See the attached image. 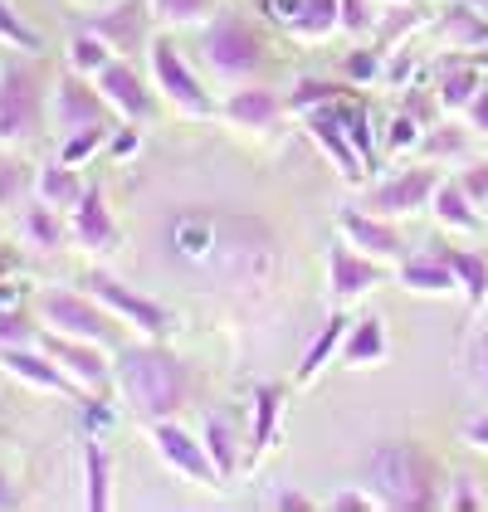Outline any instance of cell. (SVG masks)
I'll return each instance as SVG.
<instances>
[{"label": "cell", "instance_id": "obj_1", "mask_svg": "<svg viewBox=\"0 0 488 512\" xmlns=\"http://www.w3.org/2000/svg\"><path fill=\"white\" fill-rule=\"evenodd\" d=\"M118 386L127 395V405L142 410L147 420H171L191 395V371L162 342H142V347L118 352Z\"/></svg>", "mask_w": 488, "mask_h": 512}, {"label": "cell", "instance_id": "obj_2", "mask_svg": "<svg viewBox=\"0 0 488 512\" xmlns=\"http://www.w3.org/2000/svg\"><path fill=\"white\" fill-rule=\"evenodd\" d=\"M366 473H371L376 498L396 512H430L445 503V498H440V469H435V459H430L420 444H410V439L376 444Z\"/></svg>", "mask_w": 488, "mask_h": 512}, {"label": "cell", "instance_id": "obj_3", "mask_svg": "<svg viewBox=\"0 0 488 512\" xmlns=\"http://www.w3.org/2000/svg\"><path fill=\"white\" fill-rule=\"evenodd\" d=\"M44 88H49L44 64H10L0 74V142H20L40 132Z\"/></svg>", "mask_w": 488, "mask_h": 512}, {"label": "cell", "instance_id": "obj_4", "mask_svg": "<svg viewBox=\"0 0 488 512\" xmlns=\"http://www.w3.org/2000/svg\"><path fill=\"white\" fill-rule=\"evenodd\" d=\"M205 59H210L215 74L244 79L264 64V40L244 15H215V25L205 30Z\"/></svg>", "mask_w": 488, "mask_h": 512}, {"label": "cell", "instance_id": "obj_5", "mask_svg": "<svg viewBox=\"0 0 488 512\" xmlns=\"http://www.w3.org/2000/svg\"><path fill=\"white\" fill-rule=\"evenodd\" d=\"M147 64H152L157 88H162L181 113H191V118H210V98H205V88L196 83V74L186 69V59H181V49H176V44L152 40L147 44Z\"/></svg>", "mask_w": 488, "mask_h": 512}, {"label": "cell", "instance_id": "obj_6", "mask_svg": "<svg viewBox=\"0 0 488 512\" xmlns=\"http://www.w3.org/2000/svg\"><path fill=\"white\" fill-rule=\"evenodd\" d=\"M83 288H88V293H93L103 308H113V313L127 317L132 327H142L147 337H166V332H171V313H166L162 303H152V298L132 293V288H127V283H118L113 274H103V269H88Z\"/></svg>", "mask_w": 488, "mask_h": 512}, {"label": "cell", "instance_id": "obj_7", "mask_svg": "<svg viewBox=\"0 0 488 512\" xmlns=\"http://www.w3.org/2000/svg\"><path fill=\"white\" fill-rule=\"evenodd\" d=\"M40 313H44V322H49L54 332H64V337H83V342H108V337H113L108 313L93 308L79 293H49L40 303Z\"/></svg>", "mask_w": 488, "mask_h": 512}, {"label": "cell", "instance_id": "obj_8", "mask_svg": "<svg viewBox=\"0 0 488 512\" xmlns=\"http://www.w3.org/2000/svg\"><path fill=\"white\" fill-rule=\"evenodd\" d=\"M152 444H157V454H162L176 473H186V478H196V483H220V473H215V464H210L205 439L186 434L176 420H157V425H152Z\"/></svg>", "mask_w": 488, "mask_h": 512}, {"label": "cell", "instance_id": "obj_9", "mask_svg": "<svg viewBox=\"0 0 488 512\" xmlns=\"http://www.w3.org/2000/svg\"><path fill=\"white\" fill-rule=\"evenodd\" d=\"M264 10L274 25H288L303 40H323L342 30V0H264Z\"/></svg>", "mask_w": 488, "mask_h": 512}, {"label": "cell", "instance_id": "obj_10", "mask_svg": "<svg viewBox=\"0 0 488 512\" xmlns=\"http://www.w3.org/2000/svg\"><path fill=\"white\" fill-rule=\"evenodd\" d=\"M98 93L108 98V108H118L127 122H147L157 113V103H152V93H147V83L142 74L127 64V59H113L103 74H98Z\"/></svg>", "mask_w": 488, "mask_h": 512}, {"label": "cell", "instance_id": "obj_11", "mask_svg": "<svg viewBox=\"0 0 488 512\" xmlns=\"http://www.w3.org/2000/svg\"><path fill=\"white\" fill-rule=\"evenodd\" d=\"M83 30H93L98 40H108L118 54H132L147 44V0H122L113 10H98L83 20Z\"/></svg>", "mask_w": 488, "mask_h": 512}, {"label": "cell", "instance_id": "obj_12", "mask_svg": "<svg viewBox=\"0 0 488 512\" xmlns=\"http://www.w3.org/2000/svg\"><path fill=\"white\" fill-rule=\"evenodd\" d=\"M435 171H425V166H415V171H401V176H391L386 186H376L371 200H366V210L371 215H410V210H420L425 200H435Z\"/></svg>", "mask_w": 488, "mask_h": 512}, {"label": "cell", "instance_id": "obj_13", "mask_svg": "<svg viewBox=\"0 0 488 512\" xmlns=\"http://www.w3.org/2000/svg\"><path fill=\"white\" fill-rule=\"evenodd\" d=\"M40 347L49 356H54V361H59V366H64V371H69V376H74V381H79L83 391H103V386H108V361H103V356L93 352V347H88V342H83V337H64V332H44L40 337Z\"/></svg>", "mask_w": 488, "mask_h": 512}, {"label": "cell", "instance_id": "obj_14", "mask_svg": "<svg viewBox=\"0 0 488 512\" xmlns=\"http://www.w3.org/2000/svg\"><path fill=\"white\" fill-rule=\"evenodd\" d=\"M103 118H108V98L98 88H88L79 74H64V79L54 83V122L64 127V137Z\"/></svg>", "mask_w": 488, "mask_h": 512}, {"label": "cell", "instance_id": "obj_15", "mask_svg": "<svg viewBox=\"0 0 488 512\" xmlns=\"http://www.w3.org/2000/svg\"><path fill=\"white\" fill-rule=\"evenodd\" d=\"M308 132H313V142L323 147L327 157L337 161V171H342L347 181H362V176H366V161L357 157V147H352L347 127H342V118H337V103L313 108V113H308Z\"/></svg>", "mask_w": 488, "mask_h": 512}, {"label": "cell", "instance_id": "obj_16", "mask_svg": "<svg viewBox=\"0 0 488 512\" xmlns=\"http://www.w3.org/2000/svg\"><path fill=\"white\" fill-rule=\"evenodd\" d=\"M54 356L44 352H25V347H0V366L10 371V376H20V381H30V386H40V391H54V395H83V386L64 371V366H49Z\"/></svg>", "mask_w": 488, "mask_h": 512}, {"label": "cell", "instance_id": "obj_17", "mask_svg": "<svg viewBox=\"0 0 488 512\" xmlns=\"http://www.w3.org/2000/svg\"><path fill=\"white\" fill-rule=\"evenodd\" d=\"M327 274H332V293H337L342 303L366 293V288H376V283L386 278L371 264V254H357V249H347V244H337V249L327 254Z\"/></svg>", "mask_w": 488, "mask_h": 512}, {"label": "cell", "instance_id": "obj_18", "mask_svg": "<svg viewBox=\"0 0 488 512\" xmlns=\"http://www.w3.org/2000/svg\"><path fill=\"white\" fill-rule=\"evenodd\" d=\"M342 235L352 239L371 259H396L401 254V235L396 225H386V215H362V210H342Z\"/></svg>", "mask_w": 488, "mask_h": 512}, {"label": "cell", "instance_id": "obj_19", "mask_svg": "<svg viewBox=\"0 0 488 512\" xmlns=\"http://www.w3.org/2000/svg\"><path fill=\"white\" fill-rule=\"evenodd\" d=\"M74 239L83 249H113L118 244V225L108 215V200H103V186H88L74 210Z\"/></svg>", "mask_w": 488, "mask_h": 512}, {"label": "cell", "instance_id": "obj_20", "mask_svg": "<svg viewBox=\"0 0 488 512\" xmlns=\"http://www.w3.org/2000/svg\"><path fill=\"white\" fill-rule=\"evenodd\" d=\"M430 254L435 259H445L454 278H459V288H464V298H469V308L479 313L488 303V259L479 249H454V244H430Z\"/></svg>", "mask_w": 488, "mask_h": 512}, {"label": "cell", "instance_id": "obj_21", "mask_svg": "<svg viewBox=\"0 0 488 512\" xmlns=\"http://www.w3.org/2000/svg\"><path fill=\"white\" fill-rule=\"evenodd\" d=\"M288 103L274 93V88H240V93H230V103H225V118L240 122V127H269V122L284 113Z\"/></svg>", "mask_w": 488, "mask_h": 512}, {"label": "cell", "instance_id": "obj_22", "mask_svg": "<svg viewBox=\"0 0 488 512\" xmlns=\"http://www.w3.org/2000/svg\"><path fill=\"white\" fill-rule=\"evenodd\" d=\"M381 356H386V322L381 317L352 322L342 337V366H376Z\"/></svg>", "mask_w": 488, "mask_h": 512}, {"label": "cell", "instance_id": "obj_23", "mask_svg": "<svg viewBox=\"0 0 488 512\" xmlns=\"http://www.w3.org/2000/svg\"><path fill=\"white\" fill-rule=\"evenodd\" d=\"M279 415H284V386H274V381L254 386V430H249V449H254V459L274 444Z\"/></svg>", "mask_w": 488, "mask_h": 512}, {"label": "cell", "instance_id": "obj_24", "mask_svg": "<svg viewBox=\"0 0 488 512\" xmlns=\"http://www.w3.org/2000/svg\"><path fill=\"white\" fill-rule=\"evenodd\" d=\"M347 327H352V322H347L342 313H332L323 322V332L313 337V347H308V352H303V361H298V381H303V386H308V381L323 371L327 361H332V352H342V337H347Z\"/></svg>", "mask_w": 488, "mask_h": 512}, {"label": "cell", "instance_id": "obj_25", "mask_svg": "<svg viewBox=\"0 0 488 512\" xmlns=\"http://www.w3.org/2000/svg\"><path fill=\"white\" fill-rule=\"evenodd\" d=\"M401 283H406V288H415V293H454V288H459L454 269H449L445 259H435L430 249H425L420 259H410L406 269H401Z\"/></svg>", "mask_w": 488, "mask_h": 512}, {"label": "cell", "instance_id": "obj_26", "mask_svg": "<svg viewBox=\"0 0 488 512\" xmlns=\"http://www.w3.org/2000/svg\"><path fill=\"white\" fill-rule=\"evenodd\" d=\"M484 88V74H479V64L469 59V64H449L445 74H440V108H449V113H459V108H469L474 103V93Z\"/></svg>", "mask_w": 488, "mask_h": 512}, {"label": "cell", "instance_id": "obj_27", "mask_svg": "<svg viewBox=\"0 0 488 512\" xmlns=\"http://www.w3.org/2000/svg\"><path fill=\"white\" fill-rule=\"evenodd\" d=\"M83 191H88V186H79V176H74L69 161L40 171V196H44V205H54V210H79Z\"/></svg>", "mask_w": 488, "mask_h": 512}, {"label": "cell", "instance_id": "obj_28", "mask_svg": "<svg viewBox=\"0 0 488 512\" xmlns=\"http://www.w3.org/2000/svg\"><path fill=\"white\" fill-rule=\"evenodd\" d=\"M435 215H440V225H449V230H479V210H474V200L464 196L459 181L435 186Z\"/></svg>", "mask_w": 488, "mask_h": 512}, {"label": "cell", "instance_id": "obj_29", "mask_svg": "<svg viewBox=\"0 0 488 512\" xmlns=\"http://www.w3.org/2000/svg\"><path fill=\"white\" fill-rule=\"evenodd\" d=\"M440 35L459 49H488V20H479L469 5H449V15L440 20Z\"/></svg>", "mask_w": 488, "mask_h": 512}, {"label": "cell", "instance_id": "obj_30", "mask_svg": "<svg viewBox=\"0 0 488 512\" xmlns=\"http://www.w3.org/2000/svg\"><path fill=\"white\" fill-rule=\"evenodd\" d=\"M205 449H210V464L220 473V483L235 478V469H240V449H235V430H230L220 415L205 420Z\"/></svg>", "mask_w": 488, "mask_h": 512}, {"label": "cell", "instance_id": "obj_31", "mask_svg": "<svg viewBox=\"0 0 488 512\" xmlns=\"http://www.w3.org/2000/svg\"><path fill=\"white\" fill-rule=\"evenodd\" d=\"M337 118H342V127H347V137H352L357 157H362L366 171H371V166H376V137H371V113H366V103L337 98Z\"/></svg>", "mask_w": 488, "mask_h": 512}, {"label": "cell", "instance_id": "obj_32", "mask_svg": "<svg viewBox=\"0 0 488 512\" xmlns=\"http://www.w3.org/2000/svg\"><path fill=\"white\" fill-rule=\"evenodd\" d=\"M108 64H113V44L98 40L93 30H79V35L69 40V69H74V74H93V79H98Z\"/></svg>", "mask_w": 488, "mask_h": 512}, {"label": "cell", "instance_id": "obj_33", "mask_svg": "<svg viewBox=\"0 0 488 512\" xmlns=\"http://www.w3.org/2000/svg\"><path fill=\"white\" fill-rule=\"evenodd\" d=\"M108 454H103V444L98 439H88L83 444V483H88V508L93 512H103L113 498H108Z\"/></svg>", "mask_w": 488, "mask_h": 512}, {"label": "cell", "instance_id": "obj_34", "mask_svg": "<svg viewBox=\"0 0 488 512\" xmlns=\"http://www.w3.org/2000/svg\"><path fill=\"white\" fill-rule=\"evenodd\" d=\"M337 98H347V88H342V83H332V79H298L284 103H288V108H298V113H313V108L337 103Z\"/></svg>", "mask_w": 488, "mask_h": 512}, {"label": "cell", "instance_id": "obj_35", "mask_svg": "<svg viewBox=\"0 0 488 512\" xmlns=\"http://www.w3.org/2000/svg\"><path fill=\"white\" fill-rule=\"evenodd\" d=\"M103 147H108V122H88V127H79V132H69V137H64L59 161L79 166V161H88L93 152H103Z\"/></svg>", "mask_w": 488, "mask_h": 512}, {"label": "cell", "instance_id": "obj_36", "mask_svg": "<svg viewBox=\"0 0 488 512\" xmlns=\"http://www.w3.org/2000/svg\"><path fill=\"white\" fill-rule=\"evenodd\" d=\"M25 235L35 239L40 249H64V239H69V230L59 225L54 205H35V210H25Z\"/></svg>", "mask_w": 488, "mask_h": 512}, {"label": "cell", "instance_id": "obj_37", "mask_svg": "<svg viewBox=\"0 0 488 512\" xmlns=\"http://www.w3.org/2000/svg\"><path fill=\"white\" fill-rule=\"evenodd\" d=\"M342 79L347 83H376L381 79V49H352L342 59Z\"/></svg>", "mask_w": 488, "mask_h": 512}, {"label": "cell", "instance_id": "obj_38", "mask_svg": "<svg viewBox=\"0 0 488 512\" xmlns=\"http://www.w3.org/2000/svg\"><path fill=\"white\" fill-rule=\"evenodd\" d=\"M420 147V118L415 113H396L391 127H386V152H410Z\"/></svg>", "mask_w": 488, "mask_h": 512}, {"label": "cell", "instance_id": "obj_39", "mask_svg": "<svg viewBox=\"0 0 488 512\" xmlns=\"http://www.w3.org/2000/svg\"><path fill=\"white\" fill-rule=\"evenodd\" d=\"M0 40H10L15 49H40V35H35V30L5 5V0H0Z\"/></svg>", "mask_w": 488, "mask_h": 512}, {"label": "cell", "instance_id": "obj_40", "mask_svg": "<svg viewBox=\"0 0 488 512\" xmlns=\"http://www.w3.org/2000/svg\"><path fill=\"white\" fill-rule=\"evenodd\" d=\"M210 5L215 0H157V15L171 20V25H191V20H201Z\"/></svg>", "mask_w": 488, "mask_h": 512}, {"label": "cell", "instance_id": "obj_41", "mask_svg": "<svg viewBox=\"0 0 488 512\" xmlns=\"http://www.w3.org/2000/svg\"><path fill=\"white\" fill-rule=\"evenodd\" d=\"M420 147L430 157H454V152H464V132L459 127H440L435 137H420Z\"/></svg>", "mask_w": 488, "mask_h": 512}, {"label": "cell", "instance_id": "obj_42", "mask_svg": "<svg viewBox=\"0 0 488 512\" xmlns=\"http://www.w3.org/2000/svg\"><path fill=\"white\" fill-rule=\"evenodd\" d=\"M459 186H464V196L474 200V205H488V161H474V166L459 176Z\"/></svg>", "mask_w": 488, "mask_h": 512}, {"label": "cell", "instance_id": "obj_43", "mask_svg": "<svg viewBox=\"0 0 488 512\" xmlns=\"http://www.w3.org/2000/svg\"><path fill=\"white\" fill-rule=\"evenodd\" d=\"M25 191V166L20 161H0V210Z\"/></svg>", "mask_w": 488, "mask_h": 512}, {"label": "cell", "instance_id": "obj_44", "mask_svg": "<svg viewBox=\"0 0 488 512\" xmlns=\"http://www.w3.org/2000/svg\"><path fill=\"white\" fill-rule=\"evenodd\" d=\"M25 337H30V322L10 308H0V347H25Z\"/></svg>", "mask_w": 488, "mask_h": 512}, {"label": "cell", "instance_id": "obj_45", "mask_svg": "<svg viewBox=\"0 0 488 512\" xmlns=\"http://www.w3.org/2000/svg\"><path fill=\"white\" fill-rule=\"evenodd\" d=\"M371 5L366 0H342V30H352V35H362V30H371Z\"/></svg>", "mask_w": 488, "mask_h": 512}, {"label": "cell", "instance_id": "obj_46", "mask_svg": "<svg viewBox=\"0 0 488 512\" xmlns=\"http://www.w3.org/2000/svg\"><path fill=\"white\" fill-rule=\"evenodd\" d=\"M449 508H459V512L484 508V498L474 493V478H454V493H449Z\"/></svg>", "mask_w": 488, "mask_h": 512}, {"label": "cell", "instance_id": "obj_47", "mask_svg": "<svg viewBox=\"0 0 488 512\" xmlns=\"http://www.w3.org/2000/svg\"><path fill=\"white\" fill-rule=\"evenodd\" d=\"M269 508L274 512H313V498H303L298 488H279V493L269 498Z\"/></svg>", "mask_w": 488, "mask_h": 512}, {"label": "cell", "instance_id": "obj_48", "mask_svg": "<svg viewBox=\"0 0 488 512\" xmlns=\"http://www.w3.org/2000/svg\"><path fill=\"white\" fill-rule=\"evenodd\" d=\"M410 25H420V10H396V20H386V25H381V49L396 40V35H406Z\"/></svg>", "mask_w": 488, "mask_h": 512}, {"label": "cell", "instance_id": "obj_49", "mask_svg": "<svg viewBox=\"0 0 488 512\" xmlns=\"http://www.w3.org/2000/svg\"><path fill=\"white\" fill-rule=\"evenodd\" d=\"M469 361H474V376H479V386L488 391V332H479V337H474V352H469Z\"/></svg>", "mask_w": 488, "mask_h": 512}, {"label": "cell", "instance_id": "obj_50", "mask_svg": "<svg viewBox=\"0 0 488 512\" xmlns=\"http://www.w3.org/2000/svg\"><path fill=\"white\" fill-rule=\"evenodd\" d=\"M469 122H474V132H488V83L474 93V103H469Z\"/></svg>", "mask_w": 488, "mask_h": 512}, {"label": "cell", "instance_id": "obj_51", "mask_svg": "<svg viewBox=\"0 0 488 512\" xmlns=\"http://www.w3.org/2000/svg\"><path fill=\"white\" fill-rule=\"evenodd\" d=\"M464 439H469L474 449H488V415H479V420H469V425H464Z\"/></svg>", "mask_w": 488, "mask_h": 512}, {"label": "cell", "instance_id": "obj_52", "mask_svg": "<svg viewBox=\"0 0 488 512\" xmlns=\"http://www.w3.org/2000/svg\"><path fill=\"white\" fill-rule=\"evenodd\" d=\"M137 147H142V137H137L132 127H127V132H118V137H113V157H132Z\"/></svg>", "mask_w": 488, "mask_h": 512}, {"label": "cell", "instance_id": "obj_53", "mask_svg": "<svg viewBox=\"0 0 488 512\" xmlns=\"http://www.w3.org/2000/svg\"><path fill=\"white\" fill-rule=\"evenodd\" d=\"M332 508H342V512H362V508H371V498H362V493H342Z\"/></svg>", "mask_w": 488, "mask_h": 512}, {"label": "cell", "instance_id": "obj_54", "mask_svg": "<svg viewBox=\"0 0 488 512\" xmlns=\"http://www.w3.org/2000/svg\"><path fill=\"white\" fill-rule=\"evenodd\" d=\"M410 74H415V69H410V59H406V54H401V59L391 64V83H406Z\"/></svg>", "mask_w": 488, "mask_h": 512}, {"label": "cell", "instance_id": "obj_55", "mask_svg": "<svg viewBox=\"0 0 488 512\" xmlns=\"http://www.w3.org/2000/svg\"><path fill=\"white\" fill-rule=\"evenodd\" d=\"M15 503H20V498H15V488H10V478L0 473V508H15Z\"/></svg>", "mask_w": 488, "mask_h": 512}, {"label": "cell", "instance_id": "obj_56", "mask_svg": "<svg viewBox=\"0 0 488 512\" xmlns=\"http://www.w3.org/2000/svg\"><path fill=\"white\" fill-rule=\"evenodd\" d=\"M474 64H479V69H488V49H484V54H474Z\"/></svg>", "mask_w": 488, "mask_h": 512}, {"label": "cell", "instance_id": "obj_57", "mask_svg": "<svg viewBox=\"0 0 488 512\" xmlns=\"http://www.w3.org/2000/svg\"><path fill=\"white\" fill-rule=\"evenodd\" d=\"M484 5H488V0H484Z\"/></svg>", "mask_w": 488, "mask_h": 512}]
</instances>
